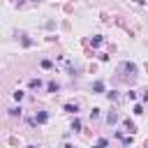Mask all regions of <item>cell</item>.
I'll return each instance as SVG.
<instances>
[{
	"instance_id": "14",
	"label": "cell",
	"mask_w": 148,
	"mask_h": 148,
	"mask_svg": "<svg viewBox=\"0 0 148 148\" xmlns=\"http://www.w3.org/2000/svg\"><path fill=\"white\" fill-rule=\"evenodd\" d=\"M62 148H74V146H69V143H65V146H62Z\"/></svg>"
},
{
	"instance_id": "15",
	"label": "cell",
	"mask_w": 148,
	"mask_h": 148,
	"mask_svg": "<svg viewBox=\"0 0 148 148\" xmlns=\"http://www.w3.org/2000/svg\"><path fill=\"white\" fill-rule=\"evenodd\" d=\"M143 99H146V102H148V92H146V95H143Z\"/></svg>"
},
{
	"instance_id": "8",
	"label": "cell",
	"mask_w": 148,
	"mask_h": 148,
	"mask_svg": "<svg viewBox=\"0 0 148 148\" xmlns=\"http://www.w3.org/2000/svg\"><path fill=\"white\" fill-rule=\"evenodd\" d=\"M106 143H109V141H106V139H99V141H97V143H95V146H92V148H106Z\"/></svg>"
},
{
	"instance_id": "13",
	"label": "cell",
	"mask_w": 148,
	"mask_h": 148,
	"mask_svg": "<svg viewBox=\"0 0 148 148\" xmlns=\"http://www.w3.org/2000/svg\"><path fill=\"white\" fill-rule=\"evenodd\" d=\"M134 113H136V116H141V113H143V109H141V104H136V106H134Z\"/></svg>"
},
{
	"instance_id": "16",
	"label": "cell",
	"mask_w": 148,
	"mask_h": 148,
	"mask_svg": "<svg viewBox=\"0 0 148 148\" xmlns=\"http://www.w3.org/2000/svg\"><path fill=\"white\" fill-rule=\"evenodd\" d=\"M32 2H39V0H32Z\"/></svg>"
},
{
	"instance_id": "10",
	"label": "cell",
	"mask_w": 148,
	"mask_h": 148,
	"mask_svg": "<svg viewBox=\"0 0 148 148\" xmlns=\"http://www.w3.org/2000/svg\"><path fill=\"white\" fill-rule=\"evenodd\" d=\"M14 99H16V102H21V99H23V92H21V90H16V92H14Z\"/></svg>"
},
{
	"instance_id": "5",
	"label": "cell",
	"mask_w": 148,
	"mask_h": 148,
	"mask_svg": "<svg viewBox=\"0 0 148 148\" xmlns=\"http://www.w3.org/2000/svg\"><path fill=\"white\" fill-rule=\"evenodd\" d=\"M58 88H60V86H58L56 81H49V86H46V90H49V92H56Z\"/></svg>"
},
{
	"instance_id": "4",
	"label": "cell",
	"mask_w": 148,
	"mask_h": 148,
	"mask_svg": "<svg viewBox=\"0 0 148 148\" xmlns=\"http://www.w3.org/2000/svg\"><path fill=\"white\" fill-rule=\"evenodd\" d=\"M39 86H42V81H39V79H30V81H28V88H32V90H35V88H39Z\"/></svg>"
},
{
	"instance_id": "3",
	"label": "cell",
	"mask_w": 148,
	"mask_h": 148,
	"mask_svg": "<svg viewBox=\"0 0 148 148\" xmlns=\"http://www.w3.org/2000/svg\"><path fill=\"white\" fill-rule=\"evenodd\" d=\"M62 109H65L67 113H76V111H79V104H65Z\"/></svg>"
},
{
	"instance_id": "6",
	"label": "cell",
	"mask_w": 148,
	"mask_h": 148,
	"mask_svg": "<svg viewBox=\"0 0 148 148\" xmlns=\"http://www.w3.org/2000/svg\"><path fill=\"white\" fill-rule=\"evenodd\" d=\"M72 130H74V132H79V130H81V120H79V118H74V120H72Z\"/></svg>"
},
{
	"instance_id": "7",
	"label": "cell",
	"mask_w": 148,
	"mask_h": 148,
	"mask_svg": "<svg viewBox=\"0 0 148 148\" xmlns=\"http://www.w3.org/2000/svg\"><path fill=\"white\" fill-rule=\"evenodd\" d=\"M9 116H21V106H12L9 109Z\"/></svg>"
},
{
	"instance_id": "12",
	"label": "cell",
	"mask_w": 148,
	"mask_h": 148,
	"mask_svg": "<svg viewBox=\"0 0 148 148\" xmlns=\"http://www.w3.org/2000/svg\"><path fill=\"white\" fill-rule=\"evenodd\" d=\"M21 42H23V46H32V39H28V37H23Z\"/></svg>"
},
{
	"instance_id": "11",
	"label": "cell",
	"mask_w": 148,
	"mask_h": 148,
	"mask_svg": "<svg viewBox=\"0 0 148 148\" xmlns=\"http://www.w3.org/2000/svg\"><path fill=\"white\" fill-rule=\"evenodd\" d=\"M106 120H109V123H116V120H118V116H116V113H109V116H106Z\"/></svg>"
},
{
	"instance_id": "2",
	"label": "cell",
	"mask_w": 148,
	"mask_h": 148,
	"mask_svg": "<svg viewBox=\"0 0 148 148\" xmlns=\"http://www.w3.org/2000/svg\"><path fill=\"white\" fill-rule=\"evenodd\" d=\"M92 90L95 92H104V81H95L92 83Z\"/></svg>"
},
{
	"instance_id": "9",
	"label": "cell",
	"mask_w": 148,
	"mask_h": 148,
	"mask_svg": "<svg viewBox=\"0 0 148 148\" xmlns=\"http://www.w3.org/2000/svg\"><path fill=\"white\" fill-rule=\"evenodd\" d=\"M42 67H44V69H51L53 62H51V60H42Z\"/></svg>"
},
{
	"instance_id": "1",
	"label": "cell",
	"mask_w": 148,
	"mask_h": 148,
	"mask_svg": "<svg viewBox=\"0 0 148 148\" xmlns=\"http://www.w3.org/2000/svg\"><path fill=\"white\" fill-rule=\"evenodd\" d=\"M46 120H49V113H46V111H39V113L35 116V123H39V125H44Z\"/></svg>"
}]
</instances>
